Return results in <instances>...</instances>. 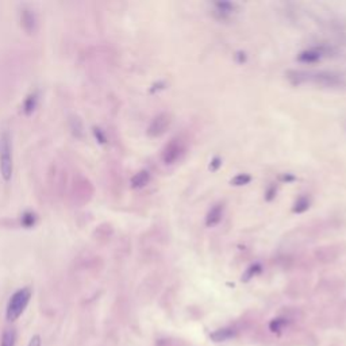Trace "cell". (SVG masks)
<instances>
[{
	"mask_svg": "<svg viewBox=\"0 0 346 346\" xmlns=\"http://www.w3.org/2000/svg\"><path fill=\"white\" fill-rule=\"evenodd\" d=\"M27 346H42V338H41V336L35 334V336L31 337Z\"/></svg>",
	"mask_w": 346,
	"mask_h": 346,
	"instance_id": "obj_12",
	"label": "cell"
},
{
	"mask_svg": "<svg viewBox=\"0 0 346 346\" xmlns=\"http://www.w3.org/2000/svg\"><path fill=\"white\" fill-rule=\"evenodd\" d=\"M16 342V332L12 327L5 329L3 334H1V340H0V346H15Z\"/></svg>",
	"mask_w": 346,
	"mask_h": 346,
	"instance_id": "obj_7",
	"label": "cell"
},
{
	"mask_svg": "<svg viewBox=\"0 0 346 346\" xmlns=\"http://www.w3.org/2000/svg\"><path fill=\"white\" fill-rule=\"evenodd\" d=\"M232 336H234V332H232L231 329H221V330L213 333V334H211V338H213L215 342H222L230 340Z\"/></svg>",
	"mask_w": 346,
	"mask_h": 346,
	"instance_id": "obj_8",
	"label": "cell"
},
{
	"mask_svg": "<svg viewBox=\"0 0 346 346\" xmlns=\"http://www.w3.org/2000/svg\"><path fill=\"white\" fill-rule=\"evenodd\" d=\"M14 173V154H12V137L10 129L0 130V176L5 183L11 181Z\"/></svg>",
	"mask_w": 346,
	"mask_h": 346,
	"instance_id": "obj_2",
	"label": "cell"
},
{
	"mask_svg": "<svg viewBox=\"0 0 346 346\" xmlns=\"http://www.w3.org/2000/svg\"><path fill=\"white\" fill-rule=\"evenodd\" d=\"M171 123V116L168 114H160L153 119L152 124L149 126L148 133L150 137H160L161 134L165 133V130L168 129Z\"/></svg>",
	"mask_w": 346,
	"mask_h": 346,
	"instance_id": "obj_4",
	"label": "cell"
},
{
	"mask_svg": "<svg viewBox=\"0 0 346 346\" xmlns=\"http://www.w3.org/2000/svg\"><path fill=\"white\" fill-rule=\"evenodd\" d=\"M221 215H222V208H221V207H214L213 210H211V213L208 214L207 222L211 223V225L219 222V219H221Z\"/></svg>",
	"mask_w": 346,
	"mask_h": 346,
	"instance_id": "obj_11",
	"label": "cell"
},
{
	"mask_svg": "<svg viewBox=\"0 0 346 346\" xmlns=\"http://www.w3.org/2000/svg\"><path fill=\"white\" fill-rule=\"evenodd\" d=\"M148 181H149V173L142 171V172L137 173V174L134 176L133 180H131V184H133V187L141 188V187H144L145 184L148 183Z\"/></svg>",
	"mask_w": 346,
	"mask_h": 346,
	"instance_id": "obj_10",
	"label": "cell"
},
{
	"mask_svg": "<svg viewBox=\"0 0 346 346\" xmlns=\"http://www.w3.org/2000/svg\"><path fill=\"white\" fill-rule=\"evenodd\" d=\"M288 79L292 84H310L321 87H338L342 84V76L334 72H314V70H291L288 72Z\"/></svg>",
	"mask_w": 346,
	"mask_h": 346,
	"instance_id": "obj_1",
	"label": "cell"
},
{
	"mask_svg": "<svg viewBox=\"0 0 346 346\" xmlns=\"http://www.w3.org/2000/svg\"><path fill=\"white\" fill-rule=\"evenodd\" d=\"M180 152H181V146L177 142H172L169 144L165 149V153H164V160L167 164H172L173 161H176L180 156Z\"/></svg>",
	"mask_w": 346,
	"mask_h": 346,
	"instance_id": "obj_6",
	"label": "cell"
},
{
	"mask_svg": "<svg viewBox=\"0 0 346 346\" xmlns=\"http://www.w3.org/2000/svg\"><path fill=\"white\" fill-rule=\"evenodd\" d=\"M31 295H33V292L29 287L19 288L18 291H15L7 303L5 319L8 322H15L16 319H19L22 314L25 312L26 307L29 306Z\"/></svg>",
	"mask_w": 346,
	"mask_h": 346,
	"instance_id": "obj_3",
	"label": "cell"
},
{
	"mask_svg": "<svg viewBox=\"0 0 346 346\" xmlns=\"http://www.w3.org/2000/svg\"><path fill=\"white\" fill-rule=\"evenodd\" d=\"M20 22H22V26H23V29H25L27 33L35 31L38 19H37V15H35L34 10H33L31 7L23 5V8L20 11Z\"/></svg>",
	"mask_w": 346,
	"mask_h": 346,
	"instance_id": "obj_5",
	"label": "cell"
},
{
	"mask_svg": "<svg viewBox=\"0 0 346 346\" xmlns=\"http://www.w3.org/2000/svg\"><path fill=\"white\" fill-rule=\"evenodd\" d=\"M283 326H284V322L280 321V319H276V321H273L271 323V330L272 332H280Z\"/></svg>",
	"mask_w": 346,
	"mask_h": 346,
	"instance_id": "obj_13",
	"label": "cell"
},
{
	"mask_svg": "<svg viewBox=\"0 0 346 346\" xmlns=\"http://www.w3.org/2000/svg\"><path fill=\"white\" fill-rule=\"evenodd\" d=\"M37 103H38V94L37 92H33V94H30L27 98H26L25 100V113L26 114H31L33 111L35 110V107H37Z\"/></svg>",
	"mask_w": 346,
	"mask_h": 346,
	"instance_id": "obj_9",
	"label": "cell"
}]
</instances>
